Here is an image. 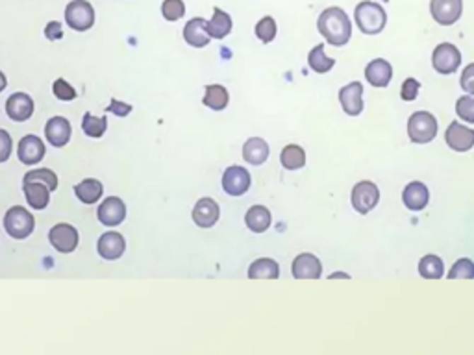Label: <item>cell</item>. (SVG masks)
I'll use <instances>...</instances> for the list:
<instances>
[{"mask_svg": "<svg viewBox=\"0 0 474 355\" xmlns=\"http://www.w3.org/2000/svg\"><path fill=\"white\" fill-rule=\"evenodd\" d=\"M317 30L326 39L328 45L345 47L352 37V21L347 15V11L337 8V6H332L319 15Z\"/></svg>", "mask_w": 474, "mask_h": 355, "instance_id": "obj_1", "label": "cell"}, {"mask_svg": "<svg viewBox=\"0 0 474 355\" xmlns=\"http://www.w3.org/2000/svg\"><path fill=\"white\" fill-rule=\"evenodd\" d=\"M354 19L356 26L362 30L365 35H376L380 34L387 24V13L382 6L373 0H363L356 6L354 10Z\"/></svg>", "mask_w": 474, "mask_h": 355, "instance_id": "obj_2", "label": "cell"}, {"mask_svg": "<svg viewBox=\"0 0 474 355\" xmlns=\"http://www.w3.org/2000/svg\"><path fill=\"white\" fill-rule=\"evenodd\" d=\"M407 135L415 144L430 143L437 135V119L430 111H415L407 120Z\"/></svg>", "mask_w": 474, "mask_h": 355, "instance_id": "obj_3", "label": "cell"}, {"mask_svg": "<svg viewBox=\"0 0 474 355\" xmlns=\"http://www.w3.org/2000/svg\"><path fill=\"white\" fill-rule=\"evenodd\" d=\"M34 215L21 206H13L4 215V230L13 239H26L34 231Z\"/></svg>", "mask_w": 474, "mask_h": 355, "instance_id": "obj_4", "label": "cell"}, {"mask_svg": "<svg viewBox=\"0 0 474 355\" xmlns=\"http://www.w3.org/2000/svg\"><path fill=\"white\" fill-rule=\"evenodd\" d=\"M461 52L460 48L452 43H441L432 52V67L434 71L446 76L460 69Z\"/></svg>", "mask_w": 474, "mask_h": 355, "instance_id": "obj_5", "label": "cell"}, {"mask_svg": "<svg viewBox=\"0 0 474 355\" xmlns=\"http://www.w3.org/2000/svg\"><path fill=\"white\" fill-rule=\"evenodd\" d=\"M350 202H352V207L359 215H367L378 206L380 202V189L376 187V183L369 182V180H363L358 182L352 187V194H350Z\"/></svg>", "mask_w": 474, "mask_h": 355, "instance_id": "obj_6", "label": "cell"}, {"mask_svg": "<svg viewBox=\"0 0 474 355\" xmlns=\"http://www.w3.org/2000/svg\"><path fill=\"white\" fill-rule=\"evenodd\" d=\"M65 21L76 32H86L95 24V10L88 0H71L65 8Z\"/></svg>", "mask_w": 474, "mask_h": 355, "instance_id": "obj_7", "label": "cell"}, {"mask_svg": "<svg viewBox=\"0 0 474 355\" xmlns=\"http://www.w3.org/2000/svg\"><path fill=\"white\" fill-rule=\"evenodd\" d=\"M463 0H430V15L441 26H452L461 19Z\"/></svg>", "mask_w": 474, "mask_h": 355, "instance_id": "obj_8", "label": "cell"}, {"mask_svg": "<svg viewBox=\"0 0 474 355\" xmlns=\"http://www.w3.org/2000/svg\"><path fill=\"white\" fill-rule=\"evenodd\" d=\"M250 187V174L243 167H228L223 174V189L230 197H241Z\"/></svg>", "mask_w": 474, "mask_h": 355, "instance_id": "obj_9", "label": "cell"}, {"mask_svg": "<svg viewBox=\"0 0 474 355\" xmlns=\"http://www.w3.org/2000/svg\"><path fill=\"white\" fill-rule=\"evenodd\" d=\"M445 143L454 152H469L474 146V130L460 124L458 120L450 122L445 132Z\"/></svg>", "mask_w": 474, "mask_h": 355, "instance_id": "obj_10", "label": "cell"}, {"mask_svg": "<svg viewBox=\"0 0 474 355\" xmlns=\"http://www.w3.org/2000/svg\"><path fill=\"white\" fill-rule=\"evenodd\" d=\"M50 245L62 252V254H71L78 246V231L71 224H56L49 233Z\"/></svg>", "mask_w": 474, "mask_h": 355, "instance_id": "obj_11", "label": "cell"}, {"mask_svg": "<svg viewBox=\"0 0 474 355\" xmlns=\"http://www.w3.org/2000/svg\"><path fill=\"white\" fill-rule=\"evenodd\" d=\"M291 272L295 279H319L323 276V263L317 255L300 254L291 264Z\"/></svg>", "mask_w": 474, "mask_h": 355, "instance_id": "obj_12", "label": "cell"}, {"mask_svg": "<svg viewBox=\"0 0 474 355\" xmlns=\"http://www.w3.org/2000/svg\"><path fill=\"white\" fill-rule=\"evenodd\" d=\"M339 104L350 117H358L363 111V86L359 82H350L339 91Z\"/></svg>", "mask_w": 474, "mask_h": 355, "instance_id": "obj_13", "label": "cell"}, {"mask_svg": "<svg viewBox=\"0 0 474 355\" xmlns=\"http://www.w3.org/2000/svg\"><path fill=\"white\" fill-rule=\"evenodd\" d=\"M402 202L410 211H422L430 202V191L422 182L407 183L402 191Z\"/></svg>", "mask_w": 474, "mask_h": 355, "instance_id": "obj_14", "label": "cell"}, {"mask_svg": "<svg viewBox=\"0 0 474 355\" xmlns=\"http://www.w3.org/2000/svg\"><path fill=\"white\" fill-rule=\"evenodd\" d=\"M6 113L15 122H25L34 113V100L26 93H15L6 102Z\"/></svg>", "mask_w": 474, "mask_h": 355, "instance_id": "obj_15", "label": "cell"}, {"mask_svg": "<svg viewBox=\"0 0 474 355\" xmlns=\"http://www.w3.org/2000/svg\"><path fill=\"white\" fill-rule=\"evenodd\" d=\"M126 219V206L121 198L110 197L98 206V221L104 226H119Z\"/></svg>", "mask_w": 474, "mask_h": 355, "instance_id": "obj_16", "label": "cell"}, {"mask_svg": "<svg viewBox=\"0 0 474 355\" xmlns=\"http://www.w3.org/2000/svg\"><path fill=\"white\" fill-rule=\"evenodd\" d=\"M19 161L25 165H35L45 158V144L39 139L37 135H26L19 141V149H17Z\"/></svg>", "mask_w": 474, "mask_h": 355, "instance_id": "obj_17", "label": "cell"}, {"mask_svg": "<svg viewBox=\"0 0 474 355\" xmlns=\"http://www.w3.org/2000/svg\"><path fill=\"white\" fill-rule=\"evenodd\" d=\"M71 122L63 117H52V119L47 122L45 126V135H47V141H49L52 146L56 149H62L65 144L71 141Z\"/></svg>", "mask_w": 474, "mask_h": 355, "instance_id": "obj_18", "label": "cell"}, {"mask_svg": "<svg viewBox=\"0 0 474 355\" xmlns=\"http://www.w3.org/2000/svg\"><path fill=\"white\" fill-rule=\"evenodd\" d=\"M221 209L213 198H200L193 207V221L200 228H212L219 221Z\"/></svg>", "mask_w": 474, "mask_h": 355, "instance_id": "obj_19", "label": "cell"}, {"mask_svg": "<svg viewBox=\"0 0 474 355\" xmlns=\"http://www.w3.org/2000/svg\"><path fill=\"white\" fill-rule=\"evenodd\" d=\"M365 78H367V82L371 83V86L378 87V89L387 87L389 83H391V78H393L391 63L382 58L373 59V62L369 63L367 67H365Z\"/></svg>", "mask_w": 474, "mask_h": 355, "instance_id": "obj_20", "label": "cell"}, {"mask_svg": "<svg viewBox=\"0 0 474 355\" xmlns=\"http://www.w3.org/2000/svg\"><path fill=\"white\" fill-rule=\"evenodd\" d=\"M126 250V240L117 231H108L98 239V254L108 261L119 260Z\"/></svg>", "mask_w": 474, "mask_h": 355, "instance_id": "obj_21", "label": "cell"}, {"mask_svg": "<svg viewBox=\"0 0 474 355\" xmlns=\"http://www.w3.org/2000/svg\"><path fill=\"white\" fill-rule=\"evenodd\" d=\"M184 39L185 43L195 48L206 47L212 39V35L208 34V21H204L202 17H195L189 21L184 28Z\"/></svg>", "mask_w": 474, "mask_h": 355, "instance_id": "obj_22", "label": "cell"}, {"mask_svg": "<svg viewBox=\"0 0 474 355\" xmlns=\"http://www.w3.org/2000/svg\"><path fill=\"white\" fill-rule=\"evenodd\" d=\"M25 197L30 207L34 209H45L50 202V187L41 182H23Z\"/></svg>", "mask_w": 474, "mask_h": 355, "instance_id": "obj_23", "label": "cell"}, {"mask_svg": "<svg viewBox=\"0 0 474 355\" xmlns=\"http://www.w3.org/2000/svg\"><path fill=\"white\" fill-rule=\"evenodd\" d=\"M243 158L250 165H263L269 158V144L262 137H250L243 146Z\"/></svg>", "mask_w": 474, "mask_h": 355, "instance_id": "obj_24", "label": "cell"}, {"mask_svg": "<svg viewBox=\"0 0 474 355\" xmlns=\"http://www.w3.org/2000/svg\"><path fill=\"white\" fill-rule=\"evenodd\" d=\"M271 211L265 206H252L245 215L247 228L254 233H263L271 228Z\"/></svg>", "mask_w": 474, "mask_h": 355, "instance_id": "obj_25", "label": "cell"}, {"mask_svg": "<svg viewBox=\"0 0 474 355\" xmlns=\"http://www.w3.org/2000/svg\"><path fill=\"white\" fill-rule=\"evenodd\" d=\"M248 278L250 279H278L280 278V267L271 257L256 260L248 267Z\"/></svg>", "mask_w": 474, "mask_h": 355, "instance_id": "obj_26", "label": "cell"}, {"mask_svg": "<svg viewBox=\"0 0 474 355\" xmlns=\"http://www.w3.org/2000/svg\"><path fill=\"white\" fill-rule=\"evenodd\" d=\"M230 32H232V19H230V15L221 10V8H215L212 21H208V34L213 39H224Z\"/></svg>", "mask_w": 474, "mask_h": 355, "instance_id": "obj_27", "label": "cell"}, {"mask_svg": "<svg viewBox=\"0 0 474 355\" xmlns=\"http://www.w3.org/2000/svg\"><path fill=\"white\" fill-rule=\"evenodd\" d=\"M308 65H310L311 71H315L317 74H326V72L334 69L335 59L326 56L325 45H317V47L311 48L310 54H308Z\"/></svg>", "mask_w": 474, "mask_h": 355, "instance_id": "obj_28", "label": "cell"}, {"mask_svg": "<svg viewBox=\"0 0 474 355\" xmlns=\"http://www.w3.org/2000/svg\"><path fill=\"white\" fill-rule=\"evenodd\" d=\"M282 167L287 170H299L306 165V152L299 144H287L280 154Z\"/></svg>", "mask_w": 474, "mask_h": 355, "instance_id": "obj_29", "label": "cell"}, {"mask_svg": "<svg viewBox=\"0 0 474 355\" xmlns=\"http://www.w3.org/2000/svg\"><path fill=\"white\" fill-rule=\"evenodd\" d=\"M228 96L226 87L219 86V83H212V86L206 87V95H204V106H208L209 110L221 111L228 106Z\"/></svg>", "mask_w": 474, "mask_h": 355, "instance_id": "obj_30", "label": "cell"}, {"mask_svg": "<svg viewBox=\"0 0 474 355\" xmlns=\"http://www.w3.org/2000/svg\"><path fill=\"white\" fill-rule=\"evenodd\" d=\"M419 274L424 279H441L445 274V264L439 255L428 254L419 261Z\"/></svg>", "mask_w": 474, "mask_h": 355, "instance_id": "obj_31", "label": "cell"}, {"mask_svg": "<svg viewBox=\"0 0 474 355\" xmlns=\"http://www.w3.org/2000/svg\"><path fill=\"white\" fill-rule=\"evenodd\" d=\"M74 192L83 204H95L102 197V183L98 180H83L74 187Z\"/></svg>", "mask_w": 474, "mask_h": 355, "instance_id": "obj_32", "label": "cell"}, {"mask_svg": "<svg viewBox=\"0 0 474 355\" xmlns=\"http://www.w3.org/2000/svg\"><path fill=\"white\" fill-rule=\"evenodd\" d=\"M106 128H108L106 117H95V115H91L89 111L86 113V115H83L82 130H83V134L88 135V137H95V139H98V137L104 135Z\"/></svg>", "mask_w": 474, "mask_h": 355, "instance_id": "obj_33", "label": "cell"}, {"mask_svg": "<svg viewBox=\"0 0 474 355\" xmlns=\"http://www.w3.org/2000/svg\"><path fill=\"white\" fill-rule=\"evenodd\" d=\"M446 278L449 279H474V261H470L469 257H461V260H458L454 264H452V267H450Z\"/></svg>", "mask_w": 474, "mask_h": 355, "instance_id": "obj_34", "label": "cell"}, {"mask_svg": "<svg viewBox=\"0 0 474 355\" xmlns=\"http://www.w3.org/2000/svg\"><path fill=\"white\" fill-rule=\"evenodd\" d=\"M23 182L47 183V185L50 187V191H54V189L58 187V176H56L50 168H37V170H30V173H26Z\"/></svg>", "mask_w": 474, "mask_h": 355, "instance_id": "obj_35", "label": "cell"}, {"mask_svg": "<svg viewBox=\"0 0 474 355\" xmlns=\"http://www.w3.org/2000/svg\"><path fill=\"white\" fill-rule=\"evenodd\" d=\"M276 21L272 19L271 15H267V17H263L260 23L256 24V35L258 39L262 41V43H271V41H274L276 37Z\"/></svg>", "mask_w": 474, "mask_h": 355, "instance_id": "obj_36", "label": "cell"}, {"mask_svg": "<svg viewBox=\"0 0 474 355\" xmlns=\"http://www.w3.org/2000/svg\"><path fill=\"white\" fill-rule=\"evenodd\" d=\"M456 113L465 122L474 124V95H465L456 102Z\"/></svg>", "mask_w": 474, "mask_h": 355, "instance_id": "obj_37", "label": "cell"}, {"mask_svg": "<svg viewBox=\"0 0 474 355\" xmlns=\"http://www.w3.org/2000/svg\"><path fill=\"white\" fill-rule=\"evenodd\" d=\"M161 13L167 21H178L184 17L185 4L184 0H163L161 4Z\"/></svg>", "mask_w": 474, "mask_h": 355, "instance_id": "obj_38", "label": "cell"}, {"mask_svg": "<svg viewBox=\"0 0 474 355\" xmlns=\"http://www.w3.org/2000/svg\"><path fill=\"white\" fill-rule=\"evenodd\" d=\"M54 96L59 98V100L67 102V100H74L76 98V91H74V87L71 83H67L63 78H58L56 82H54Z\"/></svg>", "mask_w": 474, "mask_h": 355, "instance_id": "obj_39", "label": "cell"}, {"mask_svg": "<svg viewBox=\"0 0 474 355\" xmlns=\"http://www.w3.org/2000/svg\"><path fill=\"white\" fill-rule=\"evenodd\" d=\"M419 89H421V83L417 82L415 78H406L400 87V98L406 102L415 100L419 96Z\"/></svg>", "mask_w": 474, "mask_h": 355, "instance_id": "obj_40", "label": "cell"}, {"mask_svg": "<svg viewBox=\"0 0 474 355\" xmlns=\"http://www.w3.org/2000/svg\"><path fill=\"white\" fill-rule=\"evenodd\" d=\"M460 86L467 95H474V63L467 65L461 72Z\"/></svg>", "mask_w": 474, "mask_h": 355, "instance_id": "obj_41", "label": "cell"}, {"mask_svg": "<svg viewBox=\"0 0 474 355\" xmlns=\"http://www.w3.org/2000/svg\"><path fill=\"white\" fill-rule=\"evenodd\" d=\"M11 156V137L8 132L0 130V163L8 161Z\"/></svg>", "mask_w": 474, "mask_h": 355, "instance_id": "obj_42", "label": "cell"}, {"mask_svg": "<svg viewBox=\"0 0 474 355\" xmlns=\"http://www.w3.org/2000/svg\"><path fill=\"white\" fill-rule=\"evenodd\" d=\"M106 111H112L113 115L117 117H126L132 111L130 104H125V102H119L115 98H112V104L106 107Z\"/></svg>", "mask_w": 474, "mask_h": 355, "instance_id": "obj_43", "label": "cell"}, {"mask_svg": "<svg viewBox=\"0 0 474 355\" xmlns=\"http://www.w3.org/2000/svg\"><path fill=\"white\" fill-rule=\"evenodd\" d=\"M45 35L49 41H58V39L63 37V30L62 24L58 21H52V23L47 24V28H45Z\"/></svg>", "mask_w": 474, "mask_h": 355, "instance_id": "obj_44", "label": "cell"}, {"mask_svg": "<svg viewBox=\"0 0 474 355\" xmlns=\"http://www.w3.org/2000/svg\"><path fill=\"white\" fill-rule=\"evenodd\" d=\"M335 278H345V279H349L350 276H349V274H345V272H334V274H330V279H335Z\"/></svg>", "mask_w": 474, "mask_h": 355, "instance_id": "obj_45", "label": "cell"}, {"mask_svg": "<svg viewBox=\"0 0 474 355\" xmlns=\"http://www.w3.org/2000/svg\"><path fill=\"white\" fill-rule=\"evenodd\" d=\"M6 86H8V80H6V76L2 74V71H0V93L4 91Z\"/></svg>", "mask_w": 474, "mask_h": 355, "instance_id": "obj_46", "label": "cell"}, {"mask_svg": "<svg viewBox=\"0 0 474 355\" xmlns=\"http://www.w3.org/2000/svg\"><path fill=\"white\" fill-rule=\"evenodd\" d=\"M383 2H389V0H383Z\"/></svg>", "mask_w": 474, "mask_h": 355, "instance_id": "obj_47", "label": "cell"}]
</instances>
